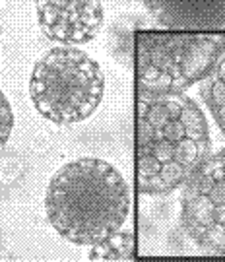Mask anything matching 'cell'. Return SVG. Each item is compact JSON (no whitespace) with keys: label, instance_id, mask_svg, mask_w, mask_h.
I'll use <instances>...</instances> for the list:
<instances>
[{"label":"cell","instance_id":"6da1fadb","mask_svg":"<svg viewBox=\"0 0 225 262\" xmlns=\"http://www.w3.org/2000/svg\"><path fill=\"white\" fill-rule=\"evenodd\" d=\"M202 109L181 94L136 95V187L161 196L181 188L210 156Z\"/></svg>","mask_w":225,"mask_h":262},{"label":"cell","instance_id":"7a4b0ae2","mask_svg":"<svg viewBox=\"0 0 225 262\" xmlns=\"http://www.w3.org/2000/svg\"><path fill=\"white\" fill-rule=\"evenodd\" d=\"M130 202V190L119 169L103 159L80 158L53 175L45 212L49 224L66 241L94 247L124 227Z\"/></svg>","mask_w":225,"mask_h":262},{"label":"cell","instance_id":"3957f363","mask_svg":"<svg viewBox=\"0 0 225 262\" xmlns=\"http://www.w3.org/2000/svg\"><path fill=\"white\" fill-rule=\"evenodd\" d=\"M105 76L97 60L76 47H56L39 58L31 80V101L47 121L76 124L101 105Z\"/></svg>","mask_w":225,"mask_h":262},{"label":"cell","instance_id":"277c9868","mask_svg":"<svg viewBox=\"0 0 225 262\" xmlns=\"http://www.w3.org/2000/svg\"><path fill=\"white\" fill-rule=\"evenodd\" d=\"M225 51V35L138 33L134 51L136 90L142 94H181L204 82Z\"/></svg>","mask_w":225,"mask_h":262},{"label":"cell","instance_id":"5b68a950","mask_svg":"<svg viewBox=\"0 0 225 262\" xmlns=\"http://www.w3.org/2000/svg\"><path fill=\"white\" fill-rule=\"evenodd\" d=\"M181 220L188 237L210 254H225V148L183 185Z\"/></svg>","mask_w":225,"mask_h":262},{"label":"cell","instance_id":"8992f818","mask_svg":"<svg viewBox=\"0 0 225 262\" xmlns=\"http://www.w3.org/2000/svg\"><path fill=\"white\" fill-rule=\"evenodd\" d=\"M43 35L62 45L87 43L103 28L101 0H35Z\"/></svg>","mask_w":225,"mask_h":262},{"label":"cell","instance_id":"52a82bcc","mask_svg":"<svg viewBox=\"0 0 225 262\" xmlns=\"http://www.w3.org/2000/svg\"><path fill=\"white\" fill-rule=\"evenodd\" d=\"M155 26L178 31L225 29V0H144Z\"/></svg>","mask_w":225,"mask_h":262},{"label":"cell","instance_id":"ba28073f","mask_svg":"<svg viewBox=\"0 0 225 262\" xmlns=\"http://www.w3.org/2000/svg\"><path fill=\"white\" fill-rule=\"evenodd\" d=\"M148 28L146 19L138 14H122L109 26L107 33V49L109 55L126 70L134 66V51H136V31Z\"/></svg>","mask_w":225,"mask_h":262},{"label":"cell","instance_id":"9c48e42d","mask_svg":"<svg viewBox=\"0 0 225 262\" xmlns=\"http://www.w3.org/2000/svg\"><path fill=\"white\" fill-rule=\"evenodd\" d=\"M200 94L204 97L212 117L216 119L217 126L225 134V51L217 62L216 70L202 82Z\"/></svg>","mask_w":225,"mask_h":262},{"label":"cell","instance_id":"30bf717a","mask_svg":"<svg viewBox=\"0 0 225 262\" xmlns=\"http://www.w3.org/2000/svg\"><path fill=\"white\" fill-rule=\"evenodd\" d=\"M134 249V235L128 229H121L109 239L94 245V251L89 253V258L99 260H121V258H132Z\"/></svg>","mask_w":225,"mask_h":262},{"label":"cell","instance_id":"8fae6325","mask_svg":"<svg viewBox=\"0 0 225 262\" xmlns=\"http://www.w3.org/2000/svg\"><path fill=\"white\" fill-rule=\"evenodd\" d=\"M12 126H14V113H12V105H10L8 97L0 90V150L6 146L10 134H12Z\"/></svg>","mask_w":225,"mask_h":262}]
</instances>
